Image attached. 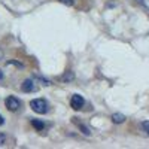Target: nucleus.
<instances>
[{
  "label": "nucleus",
  "mask_w": 149,
  "mask_h": 149,
  "mask_svg": "<svg viewBox=\"0 0 149 149\" xmlns=\"http://www.w3.org/2000/svg\"><path fill=\"white\" fill-rule=\"evenodd\" d=\"M30 107L39 115H43V113L48 112V103L43 100V98H34V100H31Z\"/></svg>",
  "instance_id": "obj_1"
},
{
  "label": "nucleus",
  "mask_w": 149,
  "mask_h": 149,
  "mask_svg": "<svg viewBox=\"0 0 149 149\" xmlns=\"http://www.w3.org/2000/svg\"><path fill=\"white\" fill-rule=\"evenodd\" d=\"M5 104H6L8 110H10V112H17L21 107V102L18 100L17 97H14V95H9L5 100Z\"/></svg>",
  "instance_id": "obj_2"
},
{
  "label": "nucleus",
  "mask_w": 149,
  "mask_h": 149,
  "mask_svg": "<svg viewBox=\"0 0 149 149\" xmlns=\"http://www.w3.org/2000/svg\"><path fill=\"white\" fill-rule=\"evenodd\" d=\"M21 90L24 93H36L37 90H39V86L36 85V82L33 79H26L21 84Z\"/></svg>",
  "instance_id": "obj_3"
},
{
  "label": "nucleus",
  "mask_w": 149,
  "mask_h": 149,
  "mask_svg": "<svg viewBox=\"0 0 149 149\" xmlns=\"http://www.w3.org/2000/svg\"><path fill=\"white\" fill-rule=\"evenodd\" d=\"M84 97L82 95H79V94H73L72 95V98H70V106H72V109H74V110H79L82 106H84Z\"/></svg>",
  "instance_id": "obj_4"
},
{
  "label": "nucleus",
  "mask_w": 149,
  "mask_h": 149,
  "mask_svg": "<svg viewBox=\"0 0 149 149\" xmlns=\"http://www.w3.org/2000/svg\"><path fill=\"white\" fill-rule=\"evenodd\" d=\"M73 122L76 124V125H78V128H79V130H81V131H82V133H84L85 136H90V134H91L90 128L86 127V125H84L82 122H79V121H78V118H73Z\"/></svg>",
  "instance_id": "obj_5"
},
{
  "label": "nucleus",
  "mask_w": 149,
  "mask_h": 149,
  "mask_svg": "<svg viewBox=\"0 0 149 149\" xmlns=\"http://www.w3.org/2000/svg\"><path fill=\"white\" fill-rule=\"evenodd\" d=\"M112 121H113L115 124H122L124 121H125V116H124L122 113H113L112 115Z\"/></svg>",
  "instance_id": "obj_6"
},
{
  "label": "nucleus",
  "mask_w": 149,
  "mask_h": 149,
  "mask_svg": "<svg viewBox=\"0 0 149 149\" xmlns=\"http://www.w3.org/2000/svg\"><path fill=\"white\" fill-rule=\"evenodd\" d=\"M31 124H33V127H34L37 131H42V130L45 128V124H43L42 121H39V119H31Z\"/></svg>",
  "instance_id": "obj_7"
},
{
  "label": "nucleus",
  "mask_w": 149,
  "mask_h": 149,
  "mask_svg": "<svg viewBox=\"0 0 149 149\" xmlns=\"http://www.w3.org/2000/svg\"><path fill=\"white\" fill-rule=\"evenodd\" d=\"M140 125H142V130L149 136V121H143V122L140 124Z\"/></svg>",
  "instance_id": "obj_8"
},
{
  "label": "nucleus",
  "mask_w": 149,
  "mask_h": 149,
  "mask_svg": "<svg viewBox=\"0 0 149 149\" xmlns=\"http://www.w3.org/2000/svg\"><path fill=\"white\" fill-rule=\"evenodd\" d=\"M73 78H74V74H73L72 72H67L64 76H61V81H72Z\"/></svg>",
  "instance_id": "obj_9"
},
{
  "label": "nucleus",
  "mask_w": 149,
  "mask_h": 149,
  "mask_svg": "<svg viewBox=\"0 0 149 149\" xmlns=\"http://www.w3.org/2000/svg\"><path fill=\"white\" fill-rule=\"evenodd\" d=\"M58 2H61L63 5H67V6H73L74 0H58Z\"/></svg>",
  "instance_id": "obj_10"
},
{
  "label": "nucleus",
  "mask_w": 149,
  "mask_h": 149,
  "mask_svg": "<svg viewBox=\"0 0 149 149\" xmlns=\"http://www.w3.org/2000/svg\"><path fill=\"white\" fill-rule=\"evenodd\" d=\"M5 143V134L0 133V145H3Z\"/></svg>",
  "instance_id": "obj_11"
},
{
  "label": "nucleus",
  "mask_w": 149,
  "mask_h": 149,
  "mask_svg": "<svg viewBox=\"0 0 149 149\" xmlns=\"http://www.w3.org/2000/svg\"><path fill=\"white\" fill-rule=\"evenodd\" d=\"M3 124H5V119H3L2 115H0V125H3Z\"/></svg>",
  "instance_id": "obj_12"
},
{
  "label": "nucleus",
  "mask_w": 149,
  "mask_h": 149,
  "mask_svg": "<svg viewBox=\"0 0 149 149\" xmlns=\"http://www.w3.org/2000/svg\"><path fill=\"white\" fill-rule=\"evenodd\" d=\"M0 60H3V51L0 49Z\"/></svg>",
  "instance_id": "obj_13"
}]
</instances>
